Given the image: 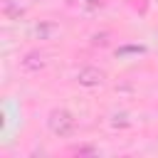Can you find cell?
<instances>
[{
  "label": "cell",
  "mask_w": 158,
  "mask_h": 158,
  "mask_svg": "<svg viewBox=\"0 0 158 158\" xmlns=\"http://www.w3.org/2000/svg\"><path fill=\"white\" fill-rule=\"evenodd\" d=\"M74 118H72V114H67V111H54L52 114V118H49V128L57 133V136H69L72 131H74Z\"/></svg>",
  "instance_id": "cell-1"
},
{
  "label": "cell",
  "mask_w": 158,
  "mask_h": 158,
  "mask_svg": "<svg viewBox=\"0 0 158 158\" xmlns=\"http://www.w3.org/2000/svg\"><path fill=\"white\" fill-rule=\"evenodd\" d=\"M79 84H84V86H96L101 79H104V74L99 72V69H94V67H86V69H81L79 72Z\"/></svg>",
  "instance_id": "cell-2"
}]
</instances>
